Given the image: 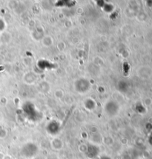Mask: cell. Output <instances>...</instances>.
I'll list each match as a JSON object with an SVG mask.
<instances>
[{
  "mask_svg": "<svg viewBox=\"0 0 152 159\" xmlns=\"http://www.w3.org/2000/svg\"><path fill=\"white\" fill-rule=\"evenodd\" d=\"M90 88V84H89L88 80L85 79H79L76 81L75 83V89L79 92H85L88 91Z\"/></svg>",
  "mask_w": 152,
  "mask_h": 159,
  "instance_id": "7a4b0ae2",
  "label": "cell"
},
{
  "mask_svg": "<svg viewBox=\"0 0 152 159\" xmlns=\"http://www.w3.org/2000/svg\"><path fill=\"white\" fill-rule=\"evenodd\" d=\"M105 111L110 115H114L118 112V106L114 102H109L106 104L105 106Z\"/></svg>",
  "mask_w": 152,
  "mask_h": 159,
  "instance_id": "3957f363",
  "label": "cell"
},
{
  "mask_svg": "<svg viewBox=\"0 0 152 159\" xmlns=\"http://www.w3.org/2000/svg\"><path fill=\"white\" fill-rule=\"evenodd\" d=\"M100 159H111V158H109V157H108V156H105V155H104V156H102L101 158H100Z\"/></svg>",
  "mask_w": 152,
  "mask_h": 159,
  "instance_id": "5b68a950",
  "label": "cell"
},
{
  "mask_svg": "<svg viewBox=\"0 0 152 159\" xmlns=\"http://www.w3.org/2000/svg\"><path fill=\"white\" fill-rule=\"evenodd\" d=\"M99 153V149L94 145H89L87 149V155L89 158H95Z\"/></svg>",
  "mask_w": 152,
  "mask_h": 159,
  "instance_id": "277c9868",
  "label": "cell"
},
{
  "mask_svg": "<svg viewBox=\"0 0 152 159\" xmlns=\"http://www.w3.org/2000/svg\"><path fill=\"white\" fill-rule=\"evenodd\" d=\"M37 153V147L35 144L29 143L24 146L22 149V154L26 158H31Z\"/></svg>",
  "mask_w": 152,
  "mask_h": 159,
  "instance_id": "6da1fadb",
  "label": "cell"
},
{
  "mask_svg": "<svg viewBox=\"0 0 152 159\" xmlns=\"http://www.w3.org/2000/svg\"><path fill=\"white\" fill-rule=\"evenodd\" d=\"M36 159H40V158H36Z\"/></svg>",
  "mask_w": 152,
  "mask_h": 159,
  "instance_id": "8992f818",
  "label": "cell"
}]
</instances>
